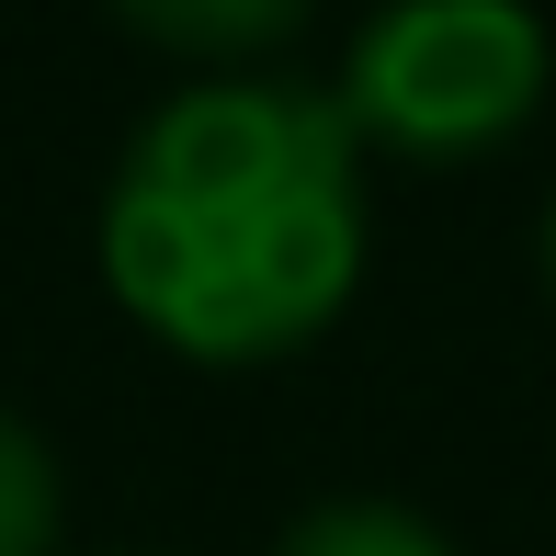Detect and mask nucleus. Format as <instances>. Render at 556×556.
Masks as SVG:
<instances>
[{"mask_svg": "<svg viewBox=\"0 0 556 556\" xmlns=\"http://www.w3.org/2000/svg\"><path fill=\"white\" fill-rule=\"evenodd\" d=\"M556 80V46L522 0H387L341 58V114L397 160H477L522 137Z\"/></svg>", "mask_w": 556, "mask_h": 556, "instance_id": "nucleus-2", "label": "nucleus"}, {"mask_svg": "<svg viewBox=\"0 0 556 556\" xmlns=\"http://www.w3.org/2000/svg\"><path fill=\"white\" fill-rule=\"evenodd\" d=\"M114 12L137 23L148 46H170V58H262V46H285L318 0H114Z\"/></svg>", "mask_w": 556, "mask_h": 556, "instance_id": "nucleus-3", "label": "nucleus"}, {"mask_svg": "<svg viewBox=\"0 0 556 556\" xmlns=\"http://www.w3.org/2000/svg\"><path fill=\"white\" fill-rule=\"evenodd\" d=\"M58 545V454L35 443V420L0 409V556H46Z\"/></svg>", "mask_w": 556, "mask_h": 556, "instance_id": "nucleus-5", "label": "nucleus"}, {"mask_svg": "<svg viewBox=\"0 0 556 556\" xmlns=\"http://www.w3.org/2000/svg\"><path fill=\"white\" fill-rule=\"evenodd\" d=\"M545 273H556V216H545Z\"/></svg>", "mask_w": 556, "mask_h": 556, "instance_id": "nucleus-6", "label": "nucleus"}, {"mask_svg": "<svg viewBox=\"0 0 556 556\" xmlns=\"http://www.w3.org/2000/svg\"><path fill=\"white\" fill-rule=\"evenodd\" d=\"M103 285L182 364H273L364 285V137L341 91L205 80L137 125L103 193Z\"/></svg>", "mask_w": 556, "mask_h": 556, "instance_id": "nucleus-1", "label": "nucleus"}, {"mask_svg": "<svg viewBox=\"0 0 556 556\" xmlns=\"http://www.w3.org/2000/svg\"><path fill=\"white\" fill-rule=\"evenodd\" d=\"M273 556H454V545L420 511H397V500H318V511L285 522Z\"/></svg>", "mask_w": 556, "mask_h": 556, "instance_id": "nucleus-4", "label": "nucleus"}]
</instances>
